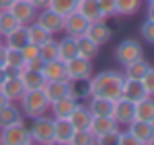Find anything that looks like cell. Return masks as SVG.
I'll list each match as a JSON object with an SVG mask.
<instances>
[{
    "mask_svg": "<svg viewBox=\"0 0 154 145\" xmlns=\"http://www.w3.org/2000/svg\"><path fill=\"white\" fill-rule=\"evenodd\" d=\"M125 75L119 71H102L98 75L90 76V94L92 96H103L109 100L121 98V88H123Z\"/></svg>",
    "mask_w": 154,
    "mask_h": 145,
    "instance_id": "obj_1",
    "label": "cell"
},
{
    "mask_svg": "<svg viewBox=\"0 0 154 145\" xmlns=\"http://www.w3.org/2000/svg\"><path fill=\"white\" fill-rule=\"evenodd\" d=\"M20 110H22L23 118H37L43 116L49 110V100H47L45 92L41 88H35V90H26L23 96L20 98Z\"/></svg>",
    "mask_w": 154,
    "mask_h": 145,
    "instance_id": "obj_2",
    "label": "cell"
},
{
    "mask_svg": "<svg viewBox=\"0 0 154 145\" xmlns=\"http://www.w3.org/2000/svg\"><path fill=\"white\" fill-rule=\"evenodd\" d=\"M33 143L39 145H53V134H55V118L49 116H37L31 118V126L27 127Z\"/></svg>",
    "mask_w": 154,
    "mask_h": 145,
    "instance_id": "obj_3",
    "label": "cell"
},
{
    "mask_svg": "<svg viewBox=\"0 0 154 145\" xmlns=\"http://www.w3.org/2000/svg\"><path fill=\"white\" fill-rule=\"evenodd\" d=\"M144 57V49L137 39H123L115 49V59L123 67H127L129 63H135L139 59Z\"/></svg>",
    "mask_w": 154,
    "mask_h": 145,
    "instance_id": "obj_4",
    "label": "cell"
},
{
    "mask_svg": "<svg viewBox=\"0 0 154 145\" xmlns=\"http://www.w3.org/2000/svg\"><path fill=\"white\" fill-rule=\"evenodd\" d=\"M0 143L2 145H31L33 139L29 135V130L23 124H16V126L0 130Z\"/></svg>",
    "mask_w": 154,
    "mask_h": 145,
    "instance_id": "obj_5",
    "label": "cell"
},
{
    "mask_svg": "<svg viewBox=\"0 0 154 145\" xmlns=\"http://www.w3.org/2000/svg\"><path fill=\"white\" fill-rule=\"evenodd\" d=\"M66 67V79L68 80H80V79H90L94 75V65L92 61L84 57H74L64 63Z\"/></svg>",
    "mask_w": 154,
    "mask_h": 145,
    "instance_id": "obj_6",
    "label": "cell"
},
{
    "mask_svg": "<svg viewBox=\"0 0 154 145\" xmlns=\"http://www.w3.org/2000/svg\"><path fill=\"white\" fill-rule=\"evenodd\" d=\"M35 22H37L41 27H45L47 31H51V34L55 35V34H59V31H63L64 16L57 14V12L51 10V8H43V10L37 12V16H35Z\"/></svg>",
    "mask_w": 154,
    "mask_h": 145,
    "instance_id": "obj_7",
    "label": "cell"
},
{
    "mask_svg": "<svg viewBox=\"0 0 154 145\" xmlns=\"http://www.w3.org/2000/svg\"><path fill=\"white\" fill-rule=\"evenodd\" d=\"M8 12L18 20L20 26H27V24L35 22V16H37V10L31 6L29 0H14Z\"/></svg>",
    "mask_w": 154,
    "mask_h": 145,
    "instance_id": "obj_8",
    "label": "cell"
},
{
    "mask_svg": "<svg viewBox=\"0 0 154 145\" xmlns=\"http://www.w3.org/2000/svg\"><path fill=\"white\" fill-rule=\"evenodd\" d=\"M88 26H90V22H88L82 14H78V12L74 10V12H70V14L64 16L63 31L66 35H72V37H82V35H86Z\"/></svg>",
    "mask_w": 154,
    "mask_h": 145,
    "instance_id": "obj_9",
    "label": "cell"
},
{
    "mask_svg": "<svg viewBox=\"0 0 154 145\" xmlns=\"http://www.w3.org/2000/svg\"><path fill=\"white\" fill-rule=\"evenodd\" d=\"M45 92L47 100L51 102H57V100L64 98V96H70V80L68 79H57V80H45L41 88Z\"/></svg>",
    "mask_w": 154,
    "mask_h": 145,
    "instance_id": "obj_10",
    "label": "cell"
},
{
    "mask_svg": "<svg viewBox=\"0 0 154 145\" xmlns=\"http://www.w3.org/2000/svg\"><path fill=\"white\" fill-rule=\"evenodd\" d=\"M127 130L133 134V137L139 141V145H150L154 139V127L150 122H140V120H133L127 124Z\"/></svg>",
    "mask_w": 154,
    "mask_h": 145,
    "instance_id": "obj_11",
    "label": "cell"
},
{
    "mask_svg": "<svg viewBox=\"0 0 154 145\" xmlns=\"http://www.w3.org/2000/svg\"><path fill=\"white\" fill-rule=\"evenodd\" d=\"M0 90L4 92V96L8 98V102H20V98L26 92V86L22 84L18 75H8L6 80L0 84Z\"/></svg>",
    "mask_w": 154,
    "mask_h": 145,
    "instance_id": "obj_12",
    "label": "cell"
},
{
    "mask_svg": "<svg viewBox=\"0 0 154 145\" xmlns=\"http://www.w3.org/2000/svg\"><path fill=\"white\" fill-rule=\"evenodd\" d=\"M86 35L96 41L98 45H105L107 41H111L113 37V30L105 24V20H98V22H92L86 30Z\"/></svg>",
    "mask_w": 154,
    "mask_h": 145,
    "instance_id": "obj_13",
    "label": "cell"
},
{
    "mask_svg": "<svg viewBox=\"0 0 154 145\" xmlns=\"http://www.w3.org/2000/svg\"><path fill=\"white\" fill-rule=\"evenodd\" d=\"M113 120L117 124H131L135 120V102L131 100H125V98H119L115 100V106H113Z\"/></svg>",
    "mask_w": 154,
    "mask_h": 145,
    "instance_id": "obj_14",
    "label": "cell"
},
{
    "mask_svg": "<svg viewBox=\"0 0 154 145\" xmlns=\"http://www.w3.org/2000/svg\"><path fill=\"white\" fill-rule=\"evenodd\" d=\"M144 96H148V94H146V90H144L143 80H139V79H125L123 80L121 98L131 100V102H139V100H143Z\"/></svg>",
    "mask_w": 154,
    "mask_h": 145,
    "instance_id": "obj_15",
    "label": "cell"
},
{
    "mask_svg": "<svg viewBox=\"0 0 154 145\" xmlns=\"http://www.w3.org/2000/svg\"><path fill=\"white\" fill-rule=\"evenodd\" d=\"M16 124H23V114L20 106H16V102H8L6 106L0 108V130L16 126Z\"/></svg>",
    "mask_w": 154,
    "mask_h": 145,
    "instance_id": "obj_16",
    "label": "cell"
},
{
    "mask_svg": "<svg viewBox=\"0 0 154 145\" xmlns=\"http://www.w3.org/2000/svg\"><path fill=\"white\" fill-rule=\"evenodd\" d=\"M76 106H78V102L72 96H64V98L57 100V102H51L49 110L53 112V118L55 120H68Z\"/></svg>",
    "mask_w": 154,
    "mask_h": 145,
    "instance_id": "obj_17",
    "label": "cell"
},
{
    "mask_svg": "<svg viewBox=\"0 0 154 145\" xmlns=\"http://www.w3.org/2000/svg\"><path fill=\"white\" fill-rule=\"evenodd\" d=\"M88 110H90L92 116H111L113 118V106L115 102L109 98H103V96H90L88 98Z\"/></svg>",
    "mask_w": 154,
    "mask_h": 145,
    "instance_id": "obj_18",
    "label": "cell"
},
{
    "mask_svg": "<svg viewBox=\"0 0 154 145\" xmlns=\"http://www.w3.org/2000/svg\"><path fill=\"white\" fill-rule=\"evenodd\" d=\"M68 122L72 124L74 130H88L90 127V122H92V114L88 110V106L84 102H78V106L74 108V112L70 114Z\"/></svg>",
    "mask_w": 154,
    "mask_h": 145,
    "instance_id": "obj_19",
    "label": "cell"
},
{
    "mask_svg": "<svg viewBox=\"0 0 154 145\" xmlns=\"http://www.w3.org/2000/svg\"><path fill=\"white\" fill-rule=\"evenodd\" d=\"M16 75L20 76L22 84L26 86V90L43 88V84H45V76H43V72H39V71H31V69H26V67H23V69L18 71Z\"/></svg>",
    "mask_w": 154,
    "mask_h": 145,
    "instance_id": "obj_20",
    "label": "cell"
},
{
    "mask_svg": "<svg viewBox=\"0 0 154 145\" xmlns=\"http://www.w3.org/2000/svg\"><path fill=\"white\" fill-rule=\"evenodd\" d=\"M113 127H119V124H117L111 116H92V122H90V127H88V130L92 131L94 137H100L105 131H111Z\"/></svg>",
    "mask_w": 154,
    "mask_h": 145,
    "instance_id": "obj_21",
    "label": "cell"
},
{
    "mask_svg": "<svg viewBox=\"0 0 154 145\" xmlns=\"http://www.w3.org/2000/svg\"><path fill=\"white\" fill-rule=\"evenodd\" d=\"M74 134V127L68 120H55V134H53V143L57 145H70V137Z\"/></svg>",
    "mask_w": 154,
    "mask_h": 145,
    "instance_id": "obj_22",
    "label": "cell"
},
{
    "mask_svg": "<svg viewBox=\"0 0 154 145\" xmlns=\"http://www.w3.org/2000/svg\"><path fill=\"white\" fill-rule=\"evenodd\" d=\"M59 43V61L66 63L70 61V59L78 57V43H76V37H72V35H64Z\"/></svg>",
    "mask_w": 154,
    "mask_h": 145,
    "instance_id": "obj_23",
    "label": "cell"
},
{
    "mask_svg": "<svg viewBox=\"0 0 154 145\" xmlns=\"http://www.w3.org/2000/svg\"><path fill=\"white\" fill-rule=\"evenodd\" d=\"M76 12L82 14L88 22H98V20H103L102 18V12H100V4L98 0H78L76 4Z\"/></svg>",
    "mask_w": 154,
    "mask_h": 145,
    "instance_id": "obj_24",
    "label": "cell"
},
{
    "mask_svg": "<svg viewBox=\"0 0 154 145\" xmlns=\"http://www.w3.org/2000/svg\"><path fill=\"white\" fill-rule=\"evenodd\" d=\"M135 120H140V122L154 120V96H144L143 100L135 102Z\"/></svg>",
    "mask_w": 154,
    "mask_h": 145,
    "instance_id": "obj_25",
    "label": "cell"
},
{
    "mask_svg": "<svg viewBox=\"0 0 154 145\" xmlns=\"http://www.w3.org/2000/svg\"><path fill=\"white\" fill-rule=\"evenodd\" d=\"M76 43H78V57H84L88 61H94L100 53V45L96 41H92L88 35H82V37H76Z\"/></svg>",
    "mask_w": 154,
    "mask_h": 145,
    "instance_id": "obj_26",
    "label": "cell"
},
{
    "mask_svg": "<svg viewBox=\"0 0 154 145\" xmlns=\"http://www.w3.org/2000/svg\"><path fill=\"white\" fill-rule=\"evenodd\" d=\"M27 41H29V39H27L26 26H18L16 30H12L8 35H4V37H2L4 45H6V47H16V49H22Z\"/></svg>",
    "mask_w": 154,
    "mask_h": 145,
    "instance_id": "obj_27",
    "label": "cell"
},
{
    "mask_svg": "<svg viewBox=\"0 0 154 145\" xmlns=\"http://www.w3.org/2000/svg\"><path fill=\"white\" fill-rule=\"evenodd\" d=\"M26 65V59H23L22 51L16 49V47H6V71L8 75H16L18 71L23 69Z\"/></svg>",
    "mask_w": 154,
    "mask_h": 145,
    "instance_id": "obj_28",
    "label": "cell"
},
{
    "mask_svg": "<svg viewBox=\"0 0 154 145\" xmlns=\"http://www.w3.org/2000/svg\"><path fill=\"white\" fill-rule=\"evenodd\" d=\"M26 30H27V39H29V43H35V45H43L45 41L53 39V34H51V31H47L45 27H41L37 22L27 24Z\"/></svg>",
    "mask_w": 154,
    "mask_h": 145,
    "instance_id": "obj_29",
    "label": "cell"
},
{
    "mask_svg": "<svg viewBox=\"0 0 154 145\" xmlns=\"http://www.w3.org/2000/svg\"><path fill=\"white\" fill-rule=\"evenodd\" d=\"M70 96L76 102H84L90 98V79H80V80H70Z\"/></svg>",
    "mask_w": 154,
    "mask_h": 145,
    "instance_id": "obj_30",
    "label": "cell"
},
{
    "mask_svg": "<svg viewBox=\"0 0 154 145\" xmlns=\"http://www.w3.org/2000/svg\"><path fill=\"white\" fill-rule=\"evenodd\" d=\"M43 76L45 80H57V79H66V67L63 61H47L43 67Z\"/></svg>",
    "mask_w": 154,
    "mask_h": 145,
    "instance_id": "obj_31",
    "label": "cell"
},
{
    "mask_svg": "<svg viewBox=\"0 0 154 145\" xmlns=\"http://www.w3.org/2000/svg\"><path fill=\"white\" fill-rule=\"evenodd\" d=\"M150 69V65H148L146 61H144V57L143 59H139V61H135V63H129L127 67H125V79H143L144 75H146V71Z\"/></svg>",
    "mask_w": 154,
    "mask_h": 145,
    "instance_id": "obj_32",
    "label": "cell"
},
{
    "mask_svg": "<svg viewBox=\"0 0 154 145\" xmlns=\"http://www.w3.org/2000/svg\"><path fill=\"white\" fill-rule=\"evenodd\" d=\"M143 6V0H115V14L135 16Z\"/></svg>",
    "mask_w": 154,
    "mask_h": 145,
    "instance_id": "obj_33",
    "label": "cell"
},
{
    "mask_svg": "<svg viewBox=\"0 0 154 145\" xmlns=\"http://www.w3.org/2000/svg\"><path fill=\"white\" fill-rule=\"evenodd\" d=\"M39 57L43 61H57L59 59V43L55 39H49L43 45H39Z\"/></svg>",
    "mask_w": 154,
    "mask_h": 145,
    "instance_id": "obj_34",
    "label": "cell"
},
{
    "mask_svg": "<svg viewBox=\"0 0 154 145\" xmlns=\"http://www.w3.org/2000/svg\"><path fill=\"white\" fill-rule=\"evenodd\" d=\"M20 24H18V20L14 18V16L10 14L8 10H0V35H8L12 30H16Z\"/></svg>",
    "mask_w": 154,
    "mask_h": 145,
    "instance_id": "obj_35",
    "label": "cell"
},
{
    "mask_svg": "<svg viewBox=\"0 0 154 145\" xmlns=\"http://www.w3.org/2000/svg\"><path fill=\"white\" fill-rule=\"evenodd\" d=\"M76 4H78V0H49V8L60 16H66L70 12H74Z\"/></svg>",
    "mask_w": 154,
    "mask_h": 145,
    "instance_id": "obj_36",
    "label": "cell"
},
{
    "mask_svg": "<svg viewBox=\"0 0 154 145\" xmlns=\"http://www.w3.org/2000/svg\"><path fill=\"white\" fill-rule=\"evenodd\" d=\"M96 137L92 135L90 130H74L70 137V145H94Z\"/></svg>",
    "mask_w": 154,
    "mask_h": 145,
    "instance_id": "obj_37",
    "label": "cell"
},
{
    "mask_svg": "<svg viewBox=\"0 0 154 145\" xmlns=\"http://www.w3.org/2000/svg\"><path fill=\"white\" fill-rule=\"evenodd\" d=\"M119 134H121L119 127H113L111 131H105L103 135L96 137V143L98 145H117V141H119Z\"/></svg>",
    "mask_w": 154,
    "mask_h": 145,
    "instance_id": "obj_38",
    "label": "cell"
},
{
    "mask_svg": "<svg viewBox=\"0 0 154 145\" xmlns=\"http://www.w3.org/2000/svg\"><path fill=\"white\" fill-rule=\"evenodd\" d=\"M140 37H143V41H146L148 45H154V22L144 20V22L140 24Z\"/></svg>",
    "mask_w": 154,
    "mask_h": 145,
    "instance_id": "obj_39",
    "label": "cell"
},
{
    "mask_svg": "<svg viewBox=\"0 0 154 145\" xmlns=\"http://www.w3.org/2000/svg\"><path fill=\"white\" fill-rule=\"evenodd\" d=\"M98 4H100V12H102L103 20L115 16V0H98Z\"/></svg>",
    "mask_w": 154,
    "mask_h": 145,
    "instance_id": "obj_40",
    "label": "cell"
},
{
    "mask_svg": "<svg viewBox=\"0 0 154 145\" xmlns=\"http://www.w3.org/2000/svg\"><path fill=\"white\" fill-rule=\"evenodd\" d=\"M143 84H144V90H146L148 96H154V67H150V69L146 71V75L143 76Z\"/></svg>",
    "mask_w": 154,
    "mask_h": 145,
    "instance_id": "obj_41",
    "label": "cell"
},
{
    "mask_svg": "<svg viewBox=\"0 0 154 145\" xmlns=\"http://www.w3.org/2000/svg\"><path fill=\"white\" fill-rule=\"evenodd\" d=\"M20 51H22V55H23V59H26V61L39 57V45H35V43H29V41H27Z\"/></svg>",
    "mask_w": 154,
    "mask_h": 145,
    "instance_id": "obj_42",
    "label": "cell"
},
{
    "mask_svg": "<svg viewBox=\"0 0 154 145\" xmlns=\"http://www.w3.org/2000/svg\"><path fill=\"white\" fill-rule=\"evenodd\" d=\"M45 63L47 61H43L41 57H35V59H29V61H26V69H31V71H39V72H43V67H45Z\"/></svg>",
    "mask_w": 154,
    "mask_h": 145,
    "instance_id": "obj_43",
    "label": "cell"
},
{
    "mask_svg": "<svg viewBox=\"0 0 154 145\" xmlns=\"http://www.w3.org/2000/svg\"><path fill=\"white\" fill-rule=\"evenodd\" d=\"M117 145H139V141H137L135 137H133L131 131H121L119 134V141H117Z\"/></svg>",
    "mask_w": 154,
    "mask_h": 145,
    "instance_id": "obj_44",
    "label": "cell"
},
{
    "mask_svg": "<svg viewBox=\"0 0 154 145\" xmlns=\"http://www.w3.org/2000/svg\"><path fill=\"white\" fill-rule=\"evenodd\" d=\"M31 6L35 8V10H43V8H49V0H29Z\"/></svg>",
    "mask_w": 154,
    "mask_h": 145,
    "instance_id": "obj_45",
    "label": "cell"
},
{
    "mask_svg": "<svg viewBox=\"0 0 154 145\" xmlns=\"http://www.w3.org/2000/svg\"><path fill=\"white\" fill-rule=\"evenodd\" d=\"M0 69H6V45L0 43Z\"/></svg>",
    "mask_w": 154,
    "mask_h": 145,
    "instance_id": "obj_46",
    "label": "cell"
},
{
    "mask_svg": "<svg viewBox=\"0 0 154 145\" xmlns=\"http://www.w3.org/2000/svg\"><path fill=\"white\" fill-rule=\"evenodd\" d=\"M146 20L154 22V4H148V10H146Z\"/></svg>",
    "mask_w": 154,
    "mask_h": 145,
    "instance_id": "obj_47",
    "label": "cell"
},
{
    "mask_svg": "<svg viewBox=\"0 0 154 145\" xmlns=\"http://www.w3.org/2000/svg\"><path fill=\"white\" fill-rule=\"evenodd\" d=\"M12 2H14V0H0V10H8V8L12 6Z\"/></svg>",
    "mask_w": 154,
    "mask_h": 145,
    "instance_id": "obj_48",
    "label": "cell"
},
{
    "mask_svg": "<svg viewBox=\"0 0 154 145\" xmlns=\"http://www.w3.org/2000/svg\"><path fill=\"white\" fill-rule=\"evenodd\" d=\"M6 104H8V98L4 96V92L0 90V108H2V106H6Z\"/></svg>",
    "mask_w": 154,
    "mask_h": 145,
    "instance_id": "obj_49",
    "label": "cell"
},
{
    "mask_svg": "<svg viewBox=\"0 0 154 145\" xmlns=\"http://www.w3.org/2000/svg\"><path fill=\"white\" fill-rule=\"evenodd\" d=\"M6 76H8V71H6V69H0V84L6 80Z\"/></svg>",
    "mask_w": 154,
    "mask_h": 145,
    "instance_id": "obj_50",
    "label": "cell"
},
{
    "mask_svg": "<svg viewBox=\"0 0 154 145\" xmlns=\"http://www.w3.org/2000/svg\"><path fill=\"white\" fill-rule=\"evenodd\" d=\"M146 2H148V4H154V0H146Z\"/></svg>",
    "mask_w": 154,
    "mask_h": 145,
    "instance_id": "obj_51",
    "label": "cell"
},
{
    "mask_svg": "<svg viewBox=\"0 0 154 145\" xmlns=\"http://www.w3.org/2000/svg\"><path fill=\"white\" fill-rule=\"evenodd\" d=\"M150 124H152V127H154V120H152V122H150Z\"/></svg>",
    "mask_w": 154,
    "mask_h": 145,
    "instance_id": "obj_52",
    "label": "cell"
},
{
    "mask_svg": "<svg viewBox=\"0 0 154 145\" xmlns=\"http://www.w3.org/2000/svg\"><path fill=\"white\" fill-rule=\"evenodd\" d=\"M0 43H2V35H0Z\"/></svg>",
    "mask_w": 154,
    "mask_h": 145,
    "instance_id": "obj_53",
    "label": "cell"
}]
</instances>
